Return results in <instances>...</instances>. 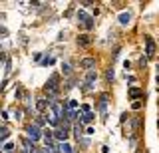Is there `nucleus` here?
<instances>
[{"label": "nucleus", "instance_id": "1", "mask_svg": "<svg viewBox=\"0 0 159 153\" xmlns=\"http://www.w3.org/2000/svg\"><path fill=\"white\" fill-rule=\"evenodd\" d=\"M68 135H70V127H68V119H64V121H62V125H60L58 129L54 131V137H56L58 141L66 143V139H68Z\"/></svg>", "mask_w": 159, "mask_h": 153}, {"label": "nucleus", "instance_id": "2", "mask_svg": "<svg viewBox=\"0 0 159 153\" xmlns=\"http://www.w3.org/2000/svg\"><path fill=\"white\" fill-rule=\"evenodd\" d=\"M58 80H60V76H58V74H54V76L50 78V80H48V83L44 86V90H46V93H50V96H56V93L60 92Z\"/></svg>", "mask_w": 159, "mask_h": 153}, {"label": "nucleus", "instance_id": "3", "mask_svg": "<svg viewBox=\"0 0 159 153\" xmlns=\"http://www.w3.org/2000/svg\"><path fill=\"white\" fill-rule=\"evenodd\" d=\"M26 131H28V139H32L34 143H36L40 137L44 135V133L38 129V125H28V127H26Z\"/></svg>", "mask_w": 159, "mask_h": 153}, {"label": "nucleus", "instance_id": "4", "mask_svg": "<svg viewBox=\"0 0 159 153\" xmlns=\"http://www.w3.org/2000/svg\"><path fill=\"white\" fill-rule=\"evenodd\" d=\"M145 54H147V58H151L153 54H155V42H153V38H145Z\"/></svg>", "mask_w": 159, "mask_h": 153}, {"label": "nucleus", "instance_id": "5", "mask_svg": "<svg viewBox=\"0 0 159 153\" xmlns=\"http://www.w3.org/2000/svg\"><path fill=\"white\" fill-rule=\"evenodd\" d=\"M80 66H82V68H86L88 72H92L93 68H96V58H84V60L80 62Z\"/></svg>", "mask_w": 159, "mask_h": 153}, {"label": "nucleus", "instance_id": "6", "mask_svg": "<svg viewBox=\"0 0 159 153\" xmlns=\"http://www.w3.org/2000/svg\"><path fill=\"white\" fill-rule=\"evenodd\" d=\"M78 18H80V22H82L86 28H92V26H93V22H92V16H88L86 12H78Z\"/></svg>", "mask_w": 159, "mask_h": 153}, {"label": "nucleus", "instance_id": "7", "mask_svg": "<svg viewBox=\"0 0 159 153\" xmlns=\"http://www.w3.org/2000/svg\"><path fill=\"white\" fill-rule=\"evenodd\" d=\"M48 106H50V101H46V100H44V97H40V100L36 101V107H38L40 111H44V110H46Z\"/></svg>", "mask_w": 159, "mask_h": 153}, {"label": "nucleus", "instance_id": "8", "mask_svg": "<svg viewBox=\"0 0 159 153\" xmlns=\"http://www.w3.org/2000/svg\"><path fill=\"white\" fill-rule=\"evenodd\" d=\"M78 44H80V46H89V44H92V38H89V36H80Z\"/></svg>", "mask_w": 159, "mask_h": 153}, {"label": "nucleus", "instance_id": "9", "mask_svg": "<svg viewBox=\"0 0 159 153\" xmlns=\"http://www.w3.org/2000/svg\"><path fill=\"white\" fill-rule=\"evenodd\" d=\"M129 20H131V14H129V12L119 14V22H121V24H129Z\"/></svg>", "mask_w": 159, "mask_h": 153}, {"label": "nucleus", "instance_id": "10", "mask_svg": "<svg viewBox=\"0 0 159 153\" xmlns=\"http://www.w3.org/2000/svg\"><path fill=\"white\" fill-rule=\"evenodd\" d=\"M129 97H143V92L137 90V88H131L129 90Z\"/></svg>", "mask_w": 159, "mask_h": 153}, {"label": "nucleus", "instance_id": "11", "mask_svg": "<svg viewBox=\"0 0 159 153\" xmlns=\"http://www.w3.org/2000/svg\"><path fill=\"white\" fill-rule=\"evenodd\" d=\"M46 119H48L50 123H52V125H58V123H60V117H58V115H54V113H50V115H46Z\"/></svg>", "mask_w": 159, "mask_h": 153}, {"label": "nucleus", "instance_id": "12", "mask_svg": "<svg viewBox=\"0 0 159 153\" xmlns=\"http://www.w3.org/2000/svg\"><path fill=\"white\" fill-rule=\"evenodd\" d=\"M8 135H10L8 127H2V129H0V141H6V139H8Z\"/></svg>", "mask_w": 159, "mask_h": 153}, {"label": "nucleus", "instance_id": "13", "mask_svg": "<svg viewBox=\"0 0 159 153\" xmlns=\"http://www.w3.org/2000/svg\"><path fill=\"white\" fill-rule=\"evenodd\" d=\"M96 78H98V74L92 70V72H88V76H86V82H88V83H92V82H96Z\"/></svg>", "mask_w": 159, "mask_h": 153}, {"label": "nucleus", "instance_id": "14", "mask_svg": "<svg viewBox=\"0 0 159 153\" xmlns=\"http://www.w3.org/2000/svg\"><path fill=\"white\" fill-rule=\"evenodd\" d=\"M60 151H64V153H72V145H70V143H62V145H60Z\"/></svg>", "mask_w": 159, "mask_h": 153}, {"label": "nucleus", "instance_id": "15", "mask_svg": "<svg viewBox=\"0 0 159 153\" xmlns=\"http://www.w3.org/2000/svg\"><path fill=\"white\" fill-rule=\"evenodd\" d=\"M106 106H107V96L103 93V96H102V100H99V110H106Z\"/></svg>", "mask_w": 159, "mask_h": 153}, {"label": "nucleus", "instance_id": "16", "mask_svg": "<svg viewBox=\"0 0 159 153\" xmlns=\"http://www.w3.org/2000/svg\"><path fill=\"white\" fill-rule=\"evenodd\" d=\"M93 117H96V115H93V113H92V111H89V113H86V115H84V117H82V121H84V123H89V121H92V119H93Z\"/></svg>", "mask_w": 159, "mask_h": 153}, {"label": "nucleus", "instance_id": "17", "mask_svg": "<svg viewBox=\"0 0 159 153\" xmlns=\"http://www.w3.org/2000/svg\"><path fill=\"white\" fill-rule=\"evenodd\" d=\"M68 107H70V111H74V110L78 107V101H76V100H70V101H68Z\"/></svg>", "mask_w": 159, "mask_h": 153}, {"label": "nucleus", "instance_id": "18", "mask_svg": "<svg viewBox=\"0 0 159 153\" xmlns=\"http://www.w3.org/2000/svg\"><path fill=\"white\" fill-rule=\"evenodd\" d=\"M2 149H4V153H10V151L14 149V145H12V143H4V147H2Z\"/></svg>", "mask_w": 159, "mask_h": 153}, {"label": "nucleus", "instance_id": "19", "mask_svg": "<svg viewBox=\"0 0 159 153\" xmlns=\"http://www.w3.org/2000/svg\"><path fill=\"white\" fill-rule=\"evenodd\" d=\"M113 76H116V74H113V70L109 68V70L106 72V78H107V82H111V80H113Z\"/></svg>", "mask_w": 159, "mask_h": 153}, {"label": "nucleus", "instance_id": "20", "mask_svg": "<svg viewBox=\"0 0 159 153\" xmlns=\"http://www.w3.org/2000/svg\"><path fill=\"white\" fill-rule=\"evenodd\" d=\"M62 72L66 74V76H70V74H72V68H70L68 64H64V66H62Z\"/></svg>", "mask_w": 159, "mask_h": 153}, {"label": "nucleus", "instance_id": "21", "mask_svg": "<svg viewBox=\"0 0 159 153\" xmlns=\"http://www.w3.org/2000/svg\"><path fill=\"white\" fill-rule=\"evenodd\" d=\"M131 107H133V110H139V107H141V101H133Z\"/></svg>", "mask_w": 159, "mask_h": 153}, {"label": "nucleus", "instance_id": "22", "mask_svg": "<svg viewBox=\"0 0 159 153\" xmlns=\"http://www.w3.org/2000/svg\"><path fill=\"white\" fill-rule=\"evenodd\" d=\"M36 125H44V117H36Z\"/></svg>", "mask_w": 159, "mask_h": 153}, {"label": "nucleus", "instance_id": "23", "mask_svg": "<svg viewBox=\"0 0 159 153\" xmlns=\"http://www.w3.org/2000/svg\"><path fill=\"white\" fill-rule=\"evenodd\" d=\"M44 64H46V66H50V64H54V58H46V60H44Z\"/></svg>", "mask_w": 159, "mask_h": 153}, {"label": "nucleus", "instance_id": "24", "mask_svg": "<svg viewBox=\"0 0 159 153\" xmlns=\"http://www.w3.org/2000/svg\"><path fill=\"white\" fill-rule=\"evenodd\" d=\"M80 4H82V6H92L93 2H89V0H84V2H80Z\"/></svg>", "mask_w": 159, "mask_h": 153}]
</instances>
